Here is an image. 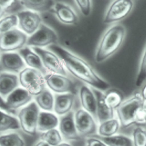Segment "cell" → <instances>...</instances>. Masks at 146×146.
Returning <instances> with one entry per match:
<instances>
[{"label":"cell","instance_id":"1","mask_svg":"<svg viewBox=\"0 0 146 146\" xmlns=\"http://www.w3.org/2000/svg\"><path fill=\"white\" fill-rule=\"evenodd\" d=\"M50 48L62 59L66 70L77 79L102 91L108 89L109 83L99 75L86 60L56 44L50 45Z\"/></svg>","mask_w":146,"mask_h":146},{"label":"cell","instance_id":"2","mask_svg":"<svg viewBox=\"0 0 146 146\" xmlns=\"http://www.w3.org/2000/svg\"><path fill=\"white\" fill-rule=\"evenodd\" d=\"M126 35V28L116 24L110 27L100 39L95 52V61L102 64L117 53L122 47Z\"/></svg>","mask_w":146,"mask_h":146},{"label":"cell","instance_id":"3","mask_svg":"<svg viewBox=\"0 0 146 146\" xmlns=\"http://www.w3.org/2000/svg\"><path fill=\"white\" fill-rule=\"evenodd\" d=\"M143 101L140 93L136 92L129 98L123 101L117 108V115L121 126L126 129L135 125V116L139 108H141Z\"/></svg>","mask_w":146,"mask_h":146},{"label":"cell","instance_id":"4","mask_svg":"<svg viewBox=\"0 0 146 146\" xmlns=\"http://www.w3.org/2000/svg\"><path fill=\"white\" fill-rule=\"evenodd\" d=\"M20 85L33 96H36L45 89V76L39 70L32 67H26L18 75Z\"/></svg>","mask_w":146,"mask_h":146},{"label":"cell","instance_id":"5","mask_svg":"<svg viewBox=\"0 0 146 146\" xmlns=\"http://www.w3.org/2000/svg\"><path fill=\"white\" fill-rule=\"evenodd\" d=\"M40 113V107L36 102H31L23 107L18 113L21 129L28 135H36Z\"/></svg>","mask_w":146,"mask_h":146},{"label":"cell","instance_id":"6","mask_svg":"<svg viewBox=\"0 0 146 146\" xmlns=\"http://www.w3.org/2000/svg\"><path fill=\"white\" fill-rule=\"evenodd\" d=\"M134 7V0H113L105 12L103 22L110 24L123 21L130 15Z\"/></svg>","mask_w":146,"mask_h":146},{"label":"cell","instance_id":"7","mask_svg":"<svg viewBox=\"0 0 146 146\" xmlns=\"http://www.w3.org/2000/svg\"><path fill=\"white\" fill-rule=\"evenodd\" d=\"M28 36L22 30L13 29L9 32L1 34V52H13L19 50L27 45Z\"/></svg>","mask_w":146,"mask_h":146},{"label":"cell","instance_id":"8","mask_svg":"<svg viewBox=\"0 0 146 146\" xmlns=\"http://www.w3.org/2000/svg\"><path fill=\"white\" fill-rule=\"evenodd\" d=\"M32 95L24 88H17L6 98L2 97L1 110L15 113V110L28 105L32 100Z\"/></svg>","mask_w":146,"mask_h":146},{"label":"cell","instance_id":"9","mask_svg":"<svg viewBox=\"0 0 146 146\" xmlns=\"http://www.w3.org/2000/svg\"><path fill=\"white\" fill-rule=\"evenodd\" d=\"M45 80L46 86L53 92L56 94L72 93L77 94L76 86L75 83L66 75L48 73L45 74Z\"/></svg>","mask_w":146,"mask_h":146},{"label":"cell","instance_id":"10","mask_svg":"<svg viewBox=\"0 0 146 146\" xmlns=\"http://www.w3.org/2000/svg\"><path fill=\"white\" fill-rule=\"evenodd\" d=\"M58 40L56 32L44 23H42L40 28L29 36L27 45L31 47L44 48L56 44Z\"/></svg>","mask_w":146,"mask_h":146},{"label":"cell","instance_id":"11","mask_svg":"<svg viewBox=\"0 0 146 146\" xmlns=\"http://www.w3.org/2000/svg\"><path fill=\"white\" fill-rule=\"evenodd\" d=\"M33 49L40 55L42 64L48 72L67 75L63 62L55 52L37 47H33Z\"/></svg>","mask_w":146,"mask_h":146},{"label":"cell","instance_id":"12","mask_svg":"<svg viewBox=\"0 0 146 146\" xmlns=\"http://www.w3.org/2000/svg\"><path fill=\"white\" fill-rule=\"evenodd\" d=\"M17 15L20 29L29 36L35 33L42 23L41 15L34 10H21L17 13Z\"/></svg>","mask_w":146,"mask_h":146},{"label":"cell","instance_id":"13","mask_svg":"<svg viewBox=\"0 0 146 146\" xmlns=\"http://www.w3.org/2000/svg\"><path fill=\"white\" fill-rule=\"evenodd\" d=\"M75 121L77 130L80 137H88L96 132V124L93 115L83 108L75 113Z\"/></svg>","mask_w":146,"mask_h":146},{"label":"cell","instance_id":"14","mask_svg":"<svg viewBox=\"0 0 146 146\" xmlns=\"http://www.w3.org/2000/svg\"><path fill=\"white\" fill-rule=\"evenodd\" d=\"M1 67L2 72L19 74L26 68V63L19 53L2 52Z\"/></svg>","mask_w":146,"mask_h":146},{"label":"cell","instance_id":"15","mask_svg":"<svg viewBox=\"0 0 146 146\" xmlns=\"http://www.w3.org/2000/svg\"><path fill=\"white\" fill-rule=\"evenodd\" d=\"M59 131L66 140H78L80 135L78 132L75 121V113L70 112L60 118Z\"/></svg>","mask_w":146,"mask_h":146},{"label":"cell","instance_id":"16","mask_svg":"<svg viewBox=\"0 0 146 146\" xmlns=\"http://www.w3.org/2000/svg\"><path fill=\"white\" fill-rule=\"evenodd\" d=\"M53 13L61 23L66 25L75 26L78 23V17L72 7L62 2H56Z\"/></svg>","mask_w":146,"mask_h":146},{"label":"cell","instance_id":"17","mask_svg":"<svg viewBox=\"0 0 146 146\" xmlns=\"http://www.w3.org/2000/svg\"><path fill=\"white\" fill-rule=\"evenodd\" d=\"M91 88L96 98V117L100 123L114 118V109L110 107L106 102L105 94L102 93V90L93 87Z\"/></svg>","mask_w":146,"mask_h":146},{"label":"cell","instance_id":"18","mask_svg":"<svg viewBox=\"0 0 146 146\" xmlns=\"http://www.w3.org/2000/svg\"><path fill=\"white\" fill-rule=\"evenodd\" d=\"M75 94L72 93L57 94L55 96L53 111L58 115H64L72 111L75 100Z\"/></svg>","mask_w":146,"mask_h":146},{"label":"cell","instance_id":"19","mask_svg":"<svg viewBox=\"0 0 146 146\" xmlns=\"http://www.w3.org/2000/svg\"><path fill=\"white\" fill-rule=\"evenodd\" d=\"M20 84L19 78L15 74L2 72L0 75V94L2 98H6Z\"/></svg>","mask_w":146,"mask_h":146},{"label":"cell","instance_id":"20","mask_svg":"<svg viewBox=\"0 0 146 146\" xmlns=\"http://www.w3.org/2000/svg\"><path fill=\"white\" fill-rule=\"evenodd\" d=\"M79 97L83 109L96 116V98L92 88L85 85L81 86L79 89Z\"/></svg>","mask_w":146,"mask_h":146},{"label":"cell","instance_id":"21","mask_svg":"<svg viewBox=\"0 0 146 146\" xmlns=\"http://www.w3.org/2000/svg\"><path fill=\"white\" fill-rule=\"evenodd\" d=\"M18 53H20L27 66L39 70L42 74H46L47 70L42 64L40 55L34 49L32 50L29 47H23L18 50Z\"/></svg>","mask_w":146,"mask_h":146},{"label":"cell","instance_id":"22","mask_svg":"<svg viewBox=\"0 0 146 146\" xmlns=\"http://www.w3.org/2000/svg\"><path fill=\"white\" fill-rule=\"evenodd\" d=\"M58 125V119L55 114L50 111H42L40 113L37 125V131L45 132L56 128Z\"/></svg>","mask_w":146,"mask_h":146},{"label":"cell","instance_id":"23","mask_svg":"<svg viewBox=\"0 0 146 146\" xmlns=\"http://www.w3.org/2000/svg\"><path fill=\"white\" fill-rule=\"evenodd\" d=\"M23 6L28 10L36 12H46L53 9L54 0H21Z\"/></svg>","mask_w":146,"mask_h":146},{"label":"cell","instance_id":"24","mask_svg":"<svg viewBox=\"0 0 146 146\" xmlns=\"http://www.w3.org/2000/svg\"><path fill=\"white\" fill-rule=\"evenodd\" d=\"M121 126L119 120L111 118L100 123L98 129V133L101 137H110L116 135Z\"/></svg>","mask_w":146,"mask_h":146},{"label":"cell","instance_id":"25","mask_svg":"<svg viewBox=\"0 0 146 146\" xmlns=\"http://www.w3.org/2000/svg\"><path fill=\"white\" fill-rule=\"evenodd\" d=\"M21 129V123L19 119L11 115L8 114L6 111L1 110V123H0V131L18 130Z\"/></svg>","mask_w":146,"mask_h":146},{"label":"cell","instance_id":"26","mask_svg":"<svg viewBox=\"0 0 146 146\" xmlns=\"http://www.w3.org/2000/svg\"><path fill=\"white\" fill-rule=\"evenodd\" d=\"M35 97V102L40 108L45 111H53L54 109L55 98L50 91L45 88L42 93Z\"/></svg>","mask_w":146,"mask_h":146},{"label":"cell","instance_id":"27","mask_svg":"<svg viewBox=\"0 0 146 146\" xmlns=\"http://www.w3.org/2000/svg\"><path fill=\"white\" fill-rule=\"evenodd\" d=\"M106 102L113 109H117L124 101L123 94L117 88H110L106 90L105 94Z\"/></svg>","mask_w":146,"mask_h":146},{"label":"cell","instance_id":"28","mask_svg":"<svg viewBox=\"0 0 146 146\" xmlns=\"http://www.w3.org/2000/svg\"><path fill=\"white\" fill-rule=\"evenodd\" d=\"M106 145L109 146H131L134 145L132 139L125 135H114L110 137H99Z\"/></svg>","mask_w":146,"mask_h":146},{"label":"cell","instance_id":"29","mask_svg":"<svg viewBox=\"0 0 146 146\" xmlns=\"http://www.w3.org/2000/svg\"><path fill=\"white\" fill-rule=\"evenodd\" d=\"M24 7L21 0H0V9L2 17L5 14L15 13H18Z\"/></svg>","mask_w":146,"mask_h":146},{"label":"cell","instance_id":"30","mask_svg":"<svg viewBox=\"0 0 146 146\" xmlns=\"http://www.w3.org/2000/svg\"><path fill=\"white\" fill-rule=\"evenodd\" d=\"M1 146H24L25 141L18 133H9L0 136Z\"/></svg>","mask_w":146,"mask_h":146},{"label":"cell","instance_id":"31","mask_svg":"<svg viewBox=\"0 0 146 146\" xmlns=\"http://www.w3.org/2000/svg\"><path fill=\"white\" fill-rule=\"evenodd\" d=\"M18 26V17L17 13L8 14L2 16L0 21V34L9 32Z\"/></svg>","mask_w":146,"mask_h":146},{"label":"cell","instance_id":"32","mask_svg":"<svg viewBox=\"0 0 146 146\" xmlns=\"http://www.w3.org/2000/svg\"><path fill=\"white\" fill-rule=\"evenodd\" d=\"M40 139L47 142L50 146H57L62 143L63 137L60 131L54 128L45 132H42Z\"/></svg>","mask_w":146,"mask_h":146},{"label":"cell","instance_id":"33","mask_svg":"<svg viewBox=\"0 0 146 146\" xmlns=\"http://www.w3.org/2000/svg\"><path fill=\"white\" fill-rule=\"evenodd\" d=\"M146 80V44L144 50L142 54L140 62H139V68H138L137 75L135 85L137 87L141 86Z\"/></svg>","mask_w":146,"mask_h":146},{"label":"cell","instance_id":"34","mask_svg":"<svg viewBox=\"0 0 146 146\" xmlns=\"http://www.w3.org/2000/svg\"><path fill=\"white\" fill-rule=\"evenodd\" d=\"M132 140L134 145L146 146V129L143 126L137 125L133 129Z\"/></svg>","mask_w":146,"mask_h":146},{"label":"cell","instance_id":"35","mask_svg":"<svg viewBox=\"0 0 146 146\" xmlns=\"http://www.w3.org/2000/svg\"><path fill=\"white\" fill-rule=\"evenodd\" d=\"M75 2L82 15L86 17L90 15L92 9L91 0H75Z\"/></svg>","mask_w":146,"mask_h":146},{"label":"cell","instance_id":"36","mask_svg":"<svg viewBox=\"0 0 146 146\" xmlns=\"http://www.w3.org/2000/svg\"><path fill=\"white\" fill-rule=\"evenodd\" d=\"M135 125H146V112L142 108V107L141 108H139L135 116Z\"/></svg>","mask_w":146,"mask_h":146},{"label":"cell","instance_id":"37","mask_svg":"<svg viewBox=\"0 0 146 146\" xmlns=\"http://www.w3.org/2000/svg\"><path fill=\"white\" fill-rule=\"evenodd\" d=\"M86 145L88 146H105V144L104 142L100 139L98 137V138L96 137H89L88 138H87L86 140Z\"/></svg>","mask_w":146,"mask_h":146},{"label":"cell","instance_id":"38","mask_svg":"<svg viewBox=\"0 0 146 146\" xmlns=\"http://www.w3.org/2000/svg\"><path fill=\"white\" fill-rule=\"evenodd\" d=\"M140 95H141L142 98L143 100H146V83L143 85V86L142 87L141 91H140Z\"/></svg>","mask_w":146,"mask_h":146},{"label":"cell","instance_id":"39","mask_svg":"<svg viewBox=\"0 0 146 146\" xmlns=\"http://www.w3.org/2000/svg\"><path fill=\"white\" fill-rule=\"evenodd\" d=\"M35 145L36 146H50L47 142H45V140H43V139H40V140H39L38 142H36Z\"/></svg>","mask_w":146,"mask_h":146},{"label":"cell","instance_id":"40","mask_svg":"<svg viewBox=\"0 0 146 146\" xmlns=\"http://www.w3.org/2000/svg\"><path fill=\"white\" fill-rule=\"evenodd\" d=\"M142 108L146 112V100H143V104H142Z\"/></svg>","mask_w":146,"mask_h":146},{"label":"cell","instance_id":"41","mask_svg":"<svg viewBox=\"0 0 146 146\" xmlns=\"http://www.w3.org/2000/svg\"><path fill=\"white\" fill-rule=\"evenodd\" d=\"M60 146H64V145H71L70 144H69L68 143H64V142H62V143H60Z\"/></svg>","mask_w":146,"mask_h":146}]
</instances>
